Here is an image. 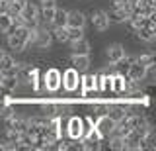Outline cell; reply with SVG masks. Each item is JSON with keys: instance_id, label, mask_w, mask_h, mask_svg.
Returning <instances> with one entry per match:
<instances>
[{"instance_id": "6da1fadb", "label": "cell", "mask_w": 156, "mask_h": 151, "mask_svg": "<svg viewBox=\"0 0 156 151\" xmlns=\"http://www.w3.org/2000/svg\"><path fill=\"white\" fill-rule=\"evenodd\" d=\"M20 16H22V20H23V24H26L27 28H37V26H41L39 8H37L35 2H29V0H26L22 12H20Z\"/></svg>"}, {"instance_id": "7a4b0ae2", "label": "cell", "mask_w": 156, "mask_h": 151, "mask_svg": "<svg viewBox=\"0 0 156 151\" xmlns=\"http://www.w3.org/2000/svg\"><path fill=\"white\" fill-rule=\"evenodd\" d=\"M80 85V73L74 67H68L65 73H61V86L66 92H74Z\"/></svg>"}, {"instance_id": "3957f363", "label": "cell", "mask_w": 156, "mask_h": 151, "mask_svg": "<svg viewBox=\"0 0 156 151\" xmlns=\"http://www.w3.org/2000/svg\"><path fill=\"white\" fill-rule=\"evenodd\" d=\"M86 131V122L80 116H70L66 122V134L70 139H80Z\"/></svg>"}, {"instance_id": "277c9868", "label": "cell", "mask_w": 156, "mask_h": 151, "mask_svg": "<svg viewBox=\"0 0 156 151\" xmlns=\"http://www.w3.org/2000/svg\"><path fill=\"white\" fill-rule=\"evenodd\" d=\"M43 89L49 92H57L61 89V71L57 67H51L43 73Z\"/></svg>"}, {"instance_id": "5b68a950", "label": "cell", "mask_w": 156, "mask_h": 151, "mask_svg": "<svg viewBox=\"0 0 156 151\" xmlns=\"http://www.w3.org/2000/svg\"><path fill=\"white\" fill-rule=\"evenodd\" d=\"M53 43V33L47 26H37L35 30V40H33L31 45H35L37 49H49Z\"/></svg>"}, {"instance_id": "8992f818", "label": "cell", "mask_w": 156, "mask_h": 151, "mask_svg": "<svg viewBox=\"0 0 156 151\" xmlns=\"http://www.w3.org/2000/svg\"><path fill=\"white\" fill-rule=\"evenodd\" d=\"M94 128H96V131L101 135V138H109L111 131H113V128H115V122L111 120L107 114H101V116H96Z\"/></svg>"}, {"instance_id": "52a82bcc", "label": "cell", "mask_w": 156, "mask_h": 151, "mask_svg": "<svg viewBox=\"0 0 156 151\" xmlns=\"http://www.w3.org/2000/svg\"><path fill=\"white\" fill-rule=\"evenodd\" d=\"M125 79H127V81H133V82H136V85H139L140 81L146 79V67L143 65V63L136 61V57H135V61L129 65V69H127Z\"/></svg>"}, {"instance_id": "ba28073f", "label": "cell", "mask_w": 156, "mask_h": 151, "mask_svg": "<svg viewBox=\"0 0 156 151\" xmlns=\"http://www.w3.org/2000/svg\"><path fill=\"white\" fill-rule=\"evenodd\" d=\"M133 14V8H131V4L127 2L123 8H111L109 12H107V18H109V22H115V24H123L129 20V16Z\"/></svg>"}, {"instance_id": "9c48e42d", "label": "cell", "mask_w": 156, "mask_h": 151, "mask_svg": "<svg viewBox=\"0 0 156 151\" xmlns=\"http://www.w3.org/2000/svg\"><path fill=\"white\" fill-rule=\"evenodd\" d=\"M88 22L86 14L80 10H68L66 12V28H84Z\"/></svg>"}, {"instance_id": "30bf717a", "label": "cell", "mask_w": 156, "mask_h": 151, "mask_svg": "<svg viewBox=\"0 0 156 151\" xmlns=\"http://www.w3.org/2000/svg\"><path fill=\"white\" fill-rule=\"evenodd\" d=\"M109 18H107V12L105 10H94L92 12V26L96 28L98 32H105L109 28Z\"/></svg>"}, {"instance_id": "8fae6325", "label": "cell", "mask_w": 156, "mask_h": 151, "mask_svg": "<svg viewBox=\"0 0 156 151\" xmlns=\"http://www.w3.org/2000/svg\"><path fill=\"white\" fill-rule=\"evenodd\" d=\"M125 53L127 51H125V47L121 45V43H111V45H107V49H105V59L113 65V63H117Z\"/></svg>"}, {"instance_id": "7c38bea8", "label": "cell", "mask_w": 156, "mask_h": 151, "mask_svg": "<svg viewBox=\"0 0 156 151\" xmlns=\"http://www.w3.org/2000/svg\"><path fill=\"white\" fill-rule=\"evenodd\" d=\"M16 71H18V63L14 61L12 55L4 53V55L0 57V73H2V75H16Z\"/></svg>"}, {"instance_id": "4fadbf2b", "label": "cell", "mask_w": 156, "mask_h": 151, "mask_svg": "<svg viewBox=\"0 0 156 151\" xmlns=\"http://www.w3.org/2000/svg\"><path fill=\"white\" fill-rule=\"evenodd\" d=\"M6 124H8V128H10V130L20 131V134L27 131V128H29V120H27V118H22V116H18V114H14L12 118H8V120H6Z\"/></svg>"}, {"instance_id": "5bb4252c", "label": "cell", "mask_w": 156, "mask_h": 151, "mask_svg": "<svg viewBox=\"0 0 156 151\" xmlns=\"http://www.w3.org/2000/svg\"><path fill=\"white\" fill-rule=\"evenodd\" d=\"M70 65L82 75V73H86V71H88V67H90V55H74V53H72V57H70Z\"/></svg>"}, {"instance_id": "9a60e30c", "label": "cell", "mask_w": 156, "mask_h": 151, "mask_svg": "<svg viewBox=\"0 0 156 151\" xmlns=\"http://www.w3.org/2000/svg\"><path fill=\"white\" fill-rule=\"evenodd\" d=\"M8 47L12 51H16V53H22V51H26L27 41L23 40V37L16 36V33H8Z\"/></svg>"}, {"instance_id": "2e32d148", "label": "cell", "mask_w": 156, "mask_h": 151, "mask_svg": "<svg viewBox=\"0 0 156 151\" xmlns=\"http://www.w3.org/2000/svg\"><path fill=\"white\" fill-rule=\"evenodd\" d=\"M70 47H72V53H74V55H90V53H92L90 41L84 40V37H82V40H78V41H72Z\"/></svg>"}, {"instance_id": "e0dca14e", "label": "cell", "mask_w": 156, "mask_h": 151, "mask_svg": "<svg viewBox=\"0 0 156 151\" xmlns=\"http://www.w3.org/2000/svg\"><path fill=\"white\" fill-rule=\"evenodd\" d=\"M136 33V37H139L140 41H146V43H152L154 41V37H156V28H139V30H135Z\"/></svg>"}, {"instance_id": "ac0fdd59", "label": "cell", "mask_w": 156, "mask_h": 151, "mask_svg": "<svg viewBox=\"0 0 156 151\" xmlns=\"http://www.w3.org/2000/svg\"><path fill=\"white\" fill-rule=\"evenodd\" d=\"M23 4H26V0H6V4H4V12H8L10 16H16V14L22 12Z\"/></svg>"}, {"instance_id": "d6986e66", "label": "cell", "mask_w": 156, "mask_h": 151, "mask_svg": "<svg viewBox=\"0 0 156 151\" xmlns=\"http://www.w3.org/2000/svg\"><path fill=\"white\" fill-rule=\"evenodd\" d=\"M66 12L68 10L57 8L55 16H53V22H51V28H62V26H66Z\"/></svg>"}, {"instance_id": "ffe728a7", "label": "cell", "mask_w": 156, "mask_h": 151, "mask_svg": "<svg viewBox=\"0 0 156 151\" xmlns=\"http://www.w3.org/2000/svg\"><path fill=\"white\" fill-rule=\"evenodd\" d=\"M109 149H115V151H125V138L111 134V135H109Z\"/></svg>"}, {"instance_id": "44dd1931", "label": "cell", "mask_w": 156, "mask_h": 151, "mask_svg": "<svg viewBox=\"0 0 156 151\" xmlns=\"http://www.w3.org/2000/svg\"><path fill=\"white\" fill-rule=\"evenodd\" d=\"M136 61L143 63L144 67H150V65H156V55H154V51H146V53L136 55Z\"/></svg>"}, {"instance_id": "7402d4cb", "label": "cell", "mask_w": 156, "mask_h": 151, "mask_svg": "<svg viewBox=\"0 0 156 151\" xmlns=\"http://www.w3.org/2000/svg\"><path fill=\"white\" fill-rule=\"evenodd\" d=\"M66 36H68V41L66 43L78 41V40L84 37V28H66Z\"/></svg>"}, {"instance_id": "603a6c76", "label": "cell", "mask_w": 156, "mask_h": 151, "mask_svg": "<svg viewBox=\"0 0 156 151\" xmlns=\"http://www.w3.org/2000/svg\"><path fill=\"white\" fill-rule=\"evenodd\" d=\"M10 28H12V18H10L8 12H0V33H8Z\"/></svg>"}, {"instance_id": "cb8c5ba5", "label": "cell", "mask_w": 156, "mask_h": 151, "mask_svg": "<svg viewBox=\"0 0 156 151\" xmlns=\"http://www.w3.org/2000/svg\"><path fill=\"white\" fill-rule=\"evenodd\" d=\"M53 41H58V43H66L68 41V36H66V26L62 28H53Z\"/></svg>"}, {"instance_id": "d4e9b609", "label": "cell", "mask_w": 156, "mask_h": 151, "mask_svg": "<svg viewBox=\"0 0 156 151\" xmlns=\"http://www.w3.org/2000/svg\"><path fill=\"white\" fill-rule=\"evenodd\" d=\"M82 90H96V75H84L80 77Z\"/></svg>"}, {"instance_id": "484cf974", "label": "cell", "mask_w": 156, "mask_h": 151, "mask_svg": "<svg viewBox=\"0 0 156 151\" xmlns=\"http://www.w3.org/2000/svg\"><path fill=\"white\" fill-rule=\"evenodd\" d=\"M18 139H20V131H14V130L6 128V134H4V141H8V143H12L14 147L18 149Z\"/></svg>"}, {"instance_id": "4316f807", "label": "cell", "mask_w": 156, "mask_h": 151, "mask_svg": "<svg viewBox=\"0 0 156 151\" xmlns=\"http://www.w3.org/2000/svg\"><path fill=\"white\" fill-rule=\"evenodd\" d=\"M37 8H39V10H49V8H57V0H39Z\"/></svg>"}, {"instance_id": "83f0119b", "label": "cell", "mask_w": 156, "mask_h": 151, "mask_svg": "<svg viewBox=\"0 0 156 151\" xmlns=\"http://www.w3.org/2000/svg\"><path fill=\"white\" fill-rule=\"evenodd\" d=\"M4 53H6V51H4V49H2V47H0V57H2V55H4Z\"/></svg>"}, {"instance_id": "f1b7e54d", "label": "cell", "mask_w": 156, "mask_h": 151, "mask_svg": "<svg viewBox=\"0 0 156 151\" xmlns=\"http://www.w3.org/2000/svg\"><path fill=\"white\" fill-rule=\"evenodd\" d=\"M2 2H6V0H0V4H2Z\"/></svg>"}]
</instances>
